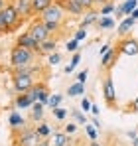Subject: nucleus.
Here are the masks:
<instances>
[{
	"instance_id": "f257e3e1",
	"label": "nucleus",
	"mask_w": 138,
	"mask_h": 146,
	"mask_svg": "<svg viewBox=\"0 0 138 146\" xmlns=\"http://www.w3.org/2000/svg\"><path fill=\"white\" fill-rule=\"evenodd\" d=\"M36 59V53L30 49L22 48V46H14L10 49V65L14 67H24V65H32Z\"/></svg>"
},
{
	"instance_id": "f03ea898",
	"label": "nucleus",
	"mask_w": 138,
	"mask_h": 146,
	"mask_svg": "<svg viewBox=\"0 0 138 146\" xmlns=\"http://www.w3.org/2000/svg\"><path fill=\"white\" fill-rule=\"evenodd\" d=\"M40 140H42V136L38 134V130L28 128V126L14 134V146H38Z\"/></svg>"
},
{
	"instance_id": "7ed1b4c3",
	"label": "nucleus",
	"mask_w": 138,
	"mask_h": 146,
	"mask_svg": "<svg viewBox=\"0 0 138 146\" xmlns=\"http://www.w3.org/2000/svg\"><path fill=\"white\" fill-rule=\"evenodd\" d=\"M28 95H30V99H32V103L40 101L44 107H46L47 103H49V97H51V93H49V87H47L46 81H36V83H34V87L28 91Z\"/></svg>"
},
{
	"instance_id": "20e7f679",
	"label": "nucleus",
	"mask_w": 138,
	"mask_h": 146,
	"mask_svg": "<svg viewBox=\"0 0 138 146\" xmlns=\"http://www.w3.org/2000/svg\"><path fill=\"white\" fill-rule=\"evenodd\" d=\"M36 83V75L32 73H14L12 77V85H14V91L16 93H28Z\"/></svg>"
},
{
	"instance_id": "39448f33",
	"label": "nucleus",
	"mask_w": 138,
	"mask_h": 146,
	"mask_svg": "<svg viewBox=\"0 0 138 146\" xmlns=\"http://www.w3.org/2000/svg\"><path fill=\"white\" fill-rule=\"evenodd\" d=\"M38 18H40L42 22H57V24H63V20H65V12H63L55 2H51V4L47 6Z\"/></svg>"
},
{
	"instance_id": "423d86ee",
	"label": "nucleus",
	"mask_w": 138,
	"mask_h": 146,
	"mask_svg": "<svg viewBox=\"0 0 138 146\" xmlns=\"http://www.w3.org/2000/svg\"><path fill=\"white\" fill-rule=\"evenodd\" d=\"M103 97H105L107 107H111V109L116 107V89H115V83H113L111 75H107L105 81H103Z\"/></svg>"
},
{
	"instance_id": "0eeeda50",
	"label": "nucleus",
	"mask_w": 138,
	"mask_h": 146,
	"mask_svg": "<svg viewBox=\"0 0 138 146\" xmlns=\"http://www.w3.org/2000/svg\"><path fill=\"white\" fill-rule=\"evenodd\" d=\"M116 49L118 53H124V55H138V40L132 36H126L116 44Z\"/></svg>"
},
{
	"instance_id": "6e6552de",
	"label": "nucleus",
	"mask_w": 138,
	"mask_h": 146,
	"mask_svg": "<svg viewBox=\"0 0 138 146\" xmlns=\"http://www.w3.org/2000/svg\"><path fill=\"white\" fill-rule=\"evenodd\" d=\"M28 34L38 42V44H42L44 40H47L49 38V32L46 30V26H44V22L38 18V20H34L32 24H30V28H28Z\"/></svg>"
},
{
	"instance_id": "1a4fd4ad",
	"label": "nucleus",
	"mask_w": 138,
	"mask_h": 146,
	"mask_svg": "<svg viewBox=\"0 0 138 146\" xmlns=\"http://www.w3.org/2000/svg\"><path fill=\"white\" fill-rule=\"evenodd\" d=\"M55 4L65 12V14H71V16H83L85 14V8L81 4H77L75 0H55Z\"/></svg>"
},
{
	"instance_id": "9d476101",
	"label": "nucleus",
	"mask_w": 138,
	"mask_h": 146,
	"mask_svg": "<svg viewBox=\"0 0 138 146\" xmlns=\"http://www.w3.org/2000/svg\"><path fill=\"white\" fill-rule=\"evenodd\" d=\"M16 46H22V48L30 49V51H34L38 57H40V44L28 34V32H24V34H20L18 36V40H16Z\"/></svg>"
},
{
	"instance_id": "9b49d317",
	"label": "nucleus",
	"mask_w": 138,
	"mask_h": 146,
	"mask_svg": "<svg viewBox=\"0 0 138 146\" xmlns=\"http://www.w3.org/2000/svg\"><path fill=\"white\" fill-rule=\"evenodd\" d=\"M10 4L14 6V10L18 12V16L20 18H30V16H34V12H32V2L30 0H10Z\"/></svg>"
},
{
	"instance_id": "f8f14e48",
	"label": "nucleus",
	"mask_w": 138,
	"mask_h": 146,
	"mask_svg": "<svg viewBox=\"0 0 138 146\" xmlns=\"http://www.w3.org/2000/svg\"><path fill=\"white\" fill-rule=\"evenodd\" d=\"M118 49H115V48H111L107 53H103L101 55V67L105 69V71H111L113 67H115V63H116V59H118Z\"/></svg>"
},
{
	"instance_id": "ddd939ff",
	"label": "nucleus",
	"mask_w": 138,
	"mask_h": 146,
	"mask_svg": "<svg viewBox=\"0 0 138 146\" xmlns=\"http://www.w3.org/2000/svg\"><path fill=\"white\" fill-rule=\"evenodd\" d=\"M69 142H71L69 134L59 132V130H51V134H49V146H65Z\"/></svg>"
},
{
	"instance_id": "4468645a",
	"label": "nucleus",
	"mask_w": 138,
	"mask_h": 146,
	"mask_svg": "<svg viewBox=\"0 0 138 146\" xmlns=\"http://www.w3.org/2000/svg\"><path fill=\"white\" fill-rule=\"evenodd\" d=\"M134 24H136V20H132L130 16L122 18V20H120V24H118V28H116V34H118L120 38H126V36H128V34L132 32Z\"/></svg>"
},
{
	"instance_id": "2eb2a0df",
	"label": "nucleus",
	"mask_w": 138,
	"mask_h": 146,
	"mask_svg": "<svg viewBox=\"0 0 138 146\" xmlns=\"http://www.w3.org/2000/svg\"><path fill=\"white\" fill-rule=\"evenodd\" d=\"M8 122H10V126H12V130H14V132H20V130L26 128V119H24L18 111H12V115H10Z\"/></svg>"
},
{
	"instance_id": "dca6fc26",
	"label": "nucleus",
	"mask_w": 138,
	"mask_h": 146,
	"mask_svg": "<svg viewBox=\"0 0 138 146\" xmlns=\"http://www.w3.org/2000/svg\"><path fill=\"white\" fill-rule=\"evenodd\" d=\"M57 49V40L55 38H47V40H44L42 44H40V55H49V53H53Z\"/></svg>"
},
{
	"instance_id": "f3484780",
	"label": "nucleus",
	"mask_w": 138,
	"mask_h": 146,
	"mask_svg": "<svg viewBox=\"0 0 138 146\" xmlns=\"http://www.w3.org/2000/svg\"><path fill=\"white\" fill-rule=\"evenodd\" d=\"M14 107L16 109H28V107H32V99L28 93H18L16 99H14Z\"/></svg>"
},
{
	"instance_id": "a211bd4d",
	"label": "nucleus",
	"mask_w": 138,
	"mask_h": 146,
	"mask_svg": "<svg viewBox=\"0 0 138 146\" xmlns=\"http://www.w3.org/2000/svg\"><path fill=\"white\" fill-rule=\"evenodd\" d=\"M97 18H99V10H95V8H93V10H87V12H85V18L81 20V28L87 30L91 24L97 22Z\"/></svg>"
},
{
	"instance_id": "6ab92c4d",
	"label": "nucleus",
	"mask_w": 138,
	"mask_h": 146,
	"mask_svg": "<svg viewBox=\"0 0 138 146\" xmlns=\"http://www.w3.org/2000/svg\"><path fill=\"white\" fill-rule=\"evenodd\" d=\"M32 121L40 122L42 119H44V105L40 103V101H36V103H32Z\"/></svg>"
},
{
	"instance_id": "aec40b11",
	"label": "nucleus",
	"mask_w": 138,
	"mask_h": 146,
	"mask_svg": "<svg viewBox=\"0 0 138 146\" xmlns=\"http://www.w3.org/2000/svg\"><path fill=\"white\" fill-rule=\"evenodd\" d=\"M30 2H32V12H34V16H36V14L40 16L47 6L51 4V0H30Z\"/></svg>"
},
{
	"instance_id": "412c9836",
	"label": "nucleus",
	"mask_w": 138,
	"mask_h": 146,
	"mask_svg": "<svg viewBox=\"0 0 138 146\" xmlns=\"http://www.w3.org/2000/svg\"><path fill=\"white\" fill-rule=\"evenodd\" d=\"M95 24H97L99 30H113V28H115V20L109 18V16H101V18H97Z\"/></svg>"
},
{
	"instance_id": "4be33fe9",
	"label": "nucleus",
	"mask_w": 138,
	"mask_h": 146,
	"mask_svg": "<svg viewBox=\"0 0 138 146\" xmlns=\"http://www.w3.org/2000/svg\"><path fill=\"white\" fill-rule=\"evenodd\" d=\"M83 93H85V85H83V83H79V81H77V83H71V85H69V89H67V95H69V97H77V95H83Z\"/></svg>"
},
{
	"instance_id": "5701e85b",
	"label": "nucleus",
	"mask_w": 138,
	"mask_h": 146,
	"mask_svg": "<svg viewBox=\"0 0 138 146\" xmlns=\"http://www.w3.org/2000/svg\"><path fill=\"white\" fill-rule=\"evenodd\" d=\"M79 61H81V55L75 51V53H73V57H71V61H69V65H65V69H63V71L67 73V75H69V73H73V69L79 65Z\"/></svg>"
},
{
	"instance_id": "b1692460",
	"label": "nucleus",
	"mask_w": 138,
	"mask_h": 146,
	"mask_svg": "<svg viewBox=\"0 0 138 146\" xmlns=\"http://www.w3.org/2000/svg\"><path fill=\"white\" fill-rule=\"evenodd\" d=\"M36 130H38V134H40L42 138H49V134H51V126L46 124V122H40V124L36 126Z\"/></svg>"
},
{
	"instance_id": "393cba45",
	"label": "nucleus",
	"mask_w": 138,
	"mask_h": 146,
	"mask_svg": "<svg viewBox=\"0 0 138 146\" xmlns=\"http://www.w3.org/2000/svg\"><path fill=\"white\" fill-rule=\"evenodd\" d=\"M122 6V12H124V16H130V12L138 8V0H126L124 4H120Z\"/></svg>"
},
{
	"instance_id": "a878e982",
	"label": "nucleus",
	"mask_w": 138,
	"mask_h": 146,
	"mask_svg": "<svg viewBox=\"0 0 138 146\" xmlns=\"http://www.w3.org/2000/svg\"><path fill=\"white\" fill-rule=\"evenodd\" d=\"M44 26H46V30L49 32V36L51 34H59L61 28H63V24H57V22H44Z\"/></svg>"
},
{
	"instance_id": "bb28decb",
	"label": "nucleus",
	"mask_w": 138,
	"mask_h": 146,
	"mask_svg": "<svg viewBox=\"0 0 138 146\" xmlns=\"http://www.w3.org/2000/svg\"><path fill=\"white\" fill-rule=\"evenodd\" d=\"M51 111H53V117H55L57 121H63V119L67 117V109H63L61 105H59V107H55V109H51Z\"/></svg>"
},
{
	"instance_id": "cd10ccee",
	"label": "nucleus",
	"mask_w": 138,
	"mask_h": 146,
	"mask_svg": "<svg viewBox=\"0 0 138 146\" xmlns=\"http://www.w3.org/2000/svg\"><path fill=\"white\" fill-rule=\"evenodd\" d=\"M113 12H115V6H113L111 2H107L105 6L99 8V16H109V14H113Z\"/></svg>"
},
{
	"instance_id": "c85d7f7f",
	"label": "nucleus",
	"mask_w": 138,
	"mask_h": 146,
	"mask_svg": "<svg viewBox=\"0 0 138 146\" xmlns=\"http://www.w3.org/2000/svg\"><path fill=\"white\" fill-rule=\"evenodd\" d=\"M61 101H63V95H51L47 105H49L51 109H55V107H59V105H61Z\"/></svg>"
},
{
	"instance_id": "c756f323",
	"label": "nucleus",
	"mask_w": 138,
	"mask_h": 146,
	"mask_svg": "<svg viewBox=\"0 0 138 146\" xmlns=\"http://www.w3.org/2000/svg\"><path fill=\"white\" fill-rule=\"evenodd\" d=\"M71 115H73V119H75V122H77V124H85V115H83L81 111L73 109V111H71Z\"/></svg>"
},
{
	"instance_id": "7c9ffc66",
	"label": "nucleus",
	"mask_w": 138,
	"mask_h": 146,
	"mask_svg": "<svg viewBox=\"0 0 138 146\" xmlns=\"http://www.w3.org/2000/svg\"><path fill=\"white\" fill-rule=\"evenodd\" d=\"M65 49H67V51H73V53H75V51L79 49V42H77L75 38H73V40H69L67 44H65Z\"/></svg>"
},
{
	"instance_id": "2f4dec72",
	"label": "nucleus",
	"mask_w": 138,
	"mask_h": 146,
	"mask_svg": "<svg viewBox=\"0 0 138 146\" xmlns=\"http://www.w3.org/2000/svg\"><path fill=\"white\" fill-rule=\"evenodd\" d=\"M47 61H49V65H57V63L61 61V55H59L57 51H53V53H49V57H47Z\"/></svg>"
},
{
	"instance_id": "473e14b6",
	"label": "nucleus",
	"mask_w": 138,
	"mask_h": 146,
	"mask_svg": "<svg viewBox=\"0 0 138 146\" xmlns=\"http://www.w3.org/2000/svg\"><path fill=\"white\" fill-rule=\"evenodd\" d=\"M75 2H77V4H81V6L85 8V12L95 8V2H93V0H75Z\"/></svg>"
},
{
	"instance_id": "72a5a7b5",
	"label": "nucleus",
	"mask_w": 138,
	"mask_h": 146,
	"mask_svg": "<svg viewBox=\"0 0 138 146\" xmlns=\"http://www.w3.org/2000/svg\"><path fill=\"white\" fill-rule=\"evenodd\" d=\"M73 38H75L77 42H83V40L87 38V32H85V28H79V30L75 32V36H73Z\"/></svg>"
},
{
	"instance_id": "f704fd0d",
	"label": "nucleus",
	"mask_w": 138,
	"mask_h": 146,
	"mask_svg": "<svg viewBox=\"0 0 138 146\" xmlns=\"http://www.w3.org/2000/svg\"><path fill=\"white\" fill-rule=\"evenodd\" d=\"M91 105H93V103L87 97L81 99V111H85V113H87V111H91Z\"/></svg>"
},
{
	"instance_id": "c9c22d12",
	"label": "nucleus",
	"mask_w": 138,
	"mask_h": 146,
	"mask_svg": "<svg viewBox=\"0 0 138 146\" xmlns=\"http://www.w3.org/2000/svg\"><path fill=\"white\" fill-rule=\"evenodd\" d=\"M75 130H77V122H69L67 126L63 128V132H65V134H73Z\"/></svg>"
},
{
	"instance_id": "e433bc0d",
	"label": "nucleus",
	"mask_w": 138,
	"mask_h": 146,
	"mask_svg": "<svg viewBox=\"0 0 138 146\" xmlns=\"http://www.w3.org/2000/svg\"><path fill=\"white\" fill-rule=\"evenodd\" d=\"M85 132H87V136H89L91 140H97V130H95L93 126H85Z\"/></svg>"
},
{
	"instance_id": "4c0bfd02",
	"label": "nucleus",
	"mask_w": 138,
	"mask_h": 146,
	"mask_svg": "<svg viewBox=\"0 0 138 146\" xmlns=\"http://www.w3.org/2000/svg\"><path fill=\"white\" fill-rule=\"evenodd\" d=\"M128 113H138V97L128 103Z\"/></svg>"
},
{
	"instance_id": "58836bf2",
	"label": "nucleus",
	"mask_w": 138,
	"mask_h": 146,
	"mask_svg": "<svg viewBox=\"0 0 138 146\" xmlns=\"http://www.w3.org/2000/svg\"><path fill=\"white\" fill-rule=\"evenodd\" d=\"M77 81L85 85V81H87V69H85V71H81V73H77Z\"/></svg>"
},
{
	"instance_id": "ea45409f",
	"label": "nucleus",
	"mask_w": 138,
	"mask_h": 146,
	"mask_svg": "<svg viewBox=\"0 0 138 146\" xmlns=\"http://www.w3.org/2000/svg\"><path fill=\"white\" fill-rule=\"evenodd\" d=\"M115 16L118 18V20H122V18H124V12H122V6H116V8H115Z\"/></svg>"
},
{
	"instance_id": "a19ab883",
	"label": "nucleus",
	"mask_w": 138,
	"mask_h": 146,
	"mask_svg": "<svg viewBox=\"0 0 138 146\" xmlns=\"http://www.w3.org/2000/svg\"><path fill=\"white\" fill-rule=\"evenodd\" d=\"M113 48V46H111V44H105V46H103V48L99 49V53H101V55H103V53H107V51H109V49Z\"/></svg>"
},
{
	"instance_id": "79ce46f5",
	"label": "nucleus",
	"mask_w": 138,
	"mask_h": 146,
	"mask_svg": "<svg viewBox=\"0 0 138 146\" xmlns=\"http://www.w3.org/2000/svg\"><path fill=\"white\" fill-rule=\"evenodd\" d=\"M91 113H93V115H95V117L99 115V107H97L95 103H93V105H91Z\"/></svg>"
},
{
	"instance_id": "37998d69",
	"label": "nucleus",
	"mask_w": 138,
	"mask_h": 146,
	"mask_svg": "<svg viewBox=\"0 0 138 146\" xmlns=\"http://www.w3.org/2000/svg\"><path fill=\"white\" fill-rule=\"evenodd\" d=\"M130 18H132V20H138V8H134V10L130 12Z\"/></svg>"
},
{
	"instance_id": "c03bdc74",
	"label": "nucleus",
	"mask_w": 138,
	"mask_h": 146,
	"mask_svg": "<svg viewBox=\"0 0 138 146\" xmlns=\"http://www.w3.org/2000/svg\"><path fill=\"white\" fill-rule=\"evenodd\" d=\"M95 2V6H105L107 4V0H93Z\"/></svg>"
},
{
	"instance_id": "a18cd8bd",
	"label": "nucleus",
	"mask_w": 138,
	"mask_h": 146,
	"mask_svg": "<svg viewBox=\"0 0 138 146\" xmlns=\"http://www.w3.org/2000/svg\"><path fill=\"white\" fill-rule=\"evenodd\" d=\"M38 146H49V140H47V138H42V140H40V144Z\"/></svg>"
},
{
	"instance_id": "49530a36",
	"label": "nucleus",
	"mask_w": 138,
	"mask_h": 146,
	"mask_svg": "<svg viewBox=\"0 0 138 146\" xmlns=\"http://www.w3.org/2000/svg\"><path fill=\"white\" fill-rule=\"evenodd\" d=\"M93 126H97V128H101V121H99V119H93Z\"/></svg>"
},
{
	"instance_id": "de8ad7c7",
	"label": "nucleus",
	"mask_w": 138,
	"mask_h": 146,
	"mask_svg": "<svg viewBox=\"0 0 138 146\" xmlns=\"http://www.w3.org/2000/svg\"><path fill=\"white\" fill-rule=\"evenodd\" d=\"M132 146H138V136H134V138H132Z\"/></svg>"
},
{
	"instance_id": "09e8293b",
	"label": "nucleus",
	"mask_w": 138,
	"mask_h": 146,
	"mask_svg": "<svg viewBox=\"0 0 138 146\" xmlns=\"http://www.w3.org/2000/svg\"><path fill=\"white\" fill-rule=\"evenodd\" d=\"M4 6H6V0H0V10H2Z\"/></svg>"
},
{
	"instance_id": "8fccbe9b",
	"label": "nucleus",
	"mask_w": 138,
	"mask_h": 146,
	"mask_svg": "<svg viewBox=\"0 0 138 146\" xmlns=\"http://www.w3.org/2000/svg\"><path fill=\"white\" fill-rule=\"evenodd\" d=\"M91 146H99V142H95V140H93V144Z\"/></svg>"
},
{
	"instance_id": "3c124183",
	"label": "nucleus",
	"mask_w": 138,
	"mask_h": 146,
	"mask_svg": "<svg viewBox=\"0 0 138 146\" xmlns=\"http://www.w3.org/2000/svg\"><path fill=\"white\" fill-rule=\"evenodd\" d=\"M65 146H73V144H71V142H69V144H65Z\"/></svg>"
},
{
	"instance_id": "603ef678",
	"label": "nucleus",
	"mask_w": 138,
	"mask_h": 146,
	"mask_svg": "<svg viewBox=\"0 0 138 146\" xmlns=\"http://www.w3.org/2000/svg\"><path fill=\"white\" fill-rule=\"evenodd\" d=\"M51 2H55V0H51Z\"/></svg>"
}]
</instances>
